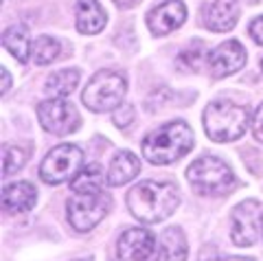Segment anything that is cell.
Listing matches in <instances>:
<instances>
[{
  "mask_svg": "<svg viewBox=\"0 0 263 261\" xmlns=\"http://www.w3.org/2000/svg\"><path fill=\"white\" fill-rule=\"evenodd\" d=\"M178 204L180 195L176 184L171 182L143 180L136 187H132V191L127 193V209L132 211V215L147 224L171 217Z\"/></svg>",
  "mask_w": 263,
  "mask_h": 261,
  "instance_id": "6da1fadb",
  "label": "cell"
},
{
  "mask_svg": "<svg viewBox=\"0 0 263 261\" xmlns=\"http://www.w3.org/2000/svg\"><path fill=\"white\" fill-rule=\"evenodd\" d=\"M193 129L184 121H171L143 141V156L152 165H171L193 150Z\"/></svg>",
  "mask_w": 263,
  "mask_h": 261,
  "instance_id": "7a4b0ae2",
  "label": "cell"
},
{
  "mask_svg": "<svg viewBox=\"0 0 263 261\" xmlns=\"http://www.w3.org/2000/svg\"><path fill=\"white\" fill-rule=\"evenodd\" d=\"M250 123V112L243 105L230 101H213L204 110V129L217 143L237 141L246 134Z\"/></svg>",
  "mask_w": 263,
  "mask_h": 261,
  "instance_id": "3957f363",
  "label": "cell"
},
{
  "mask_svg": "<svg viewBox=\"0 0 263 261\" xmlns=\"http://www.w3.org/2000/svg\"><path fill=\"white\" fill-rule=\"evenodd\" d=\"M186 178L197 193L224 195L235 187V176L230 167L217 156H202L186 169Z\"/></svg>",
  "mask_w": 263,
  "mask_h": 261,
  "instance_id": "277c9868",
  "label": "cell"
},
{
  "mask_svg": "<svg viewBox=\"0 0 263 261\" xmlns=\"http://www.w3.org/2000/svg\"><path fill=\"white\" fill-rule=\"evenodd\" d=\"M127 92V79L119 70H99L97 75L88 81L84 95L86 108L92 112H108L123 103Z\"/></svg>",
  "mask_w": 263,
  "mask_h": 261,
  "instance_id": "5b68a950",
  "label": "cell"
},
{
  "mask_svg": "<svg viewBox=\"0 0 263 261\" xmlns=\"http://www.w3.org/2000/svg\"><path fill=\"white\" fill-rule=\"evenodd\" d=\"M110 195L103 191L99 193H75L68 200V222L70 226L79 233H86L90 228H95L105 213L110 211Z\"/></svg>",
  "mask_w": 263,
  "mask_h": 261,
  "instance_id": "8992f818",
  "label": "cell"
},
{
  "mask_svg": "<svg viewBox=\"0 0 263 261\" xmlns=\"http://www.w3.org/2000/svg\"><path fill=\"white\" fill-rule=\"evenodd\" d=\"M81 162H84V152L77 145H57L55 150L46 154V158L40 165V176L46 184H62L70 178H75Z\"/></svg>",
  "mask_w": 263,
  "mask_h": 261,
  "instance_id": "52a82bcc",
  "label": "cell"
},
{
  "mask_svg": "<svg viewBox=\"0 0 263 261\" xmlns=\"http://www.w3.org/2000/svg\"><path fill=\"white\" fill-rule=\"evenodd\" d=\"M263 233V211L257 200H246L230 213V239L235 246H254Z\"/></svg>",
  "mask_w": 263,
  "mask_h": 261,
  "instance_id": "ba28073f",
  "label": "cell"
},
{
  "mask_svg": "<svg viewBox=\"0 0 263 261\" xmlns=\"http://www.w3.org/2000/svg\"><path fill=\"white\" fill-rule=\"evenodd\" d=\"M37 119L46 132L55 136H66L70 132H77L81 125V117L75 110V105L66 99H46L37 105Z\"/></svg>",
  "mask_w": 263,
  "mask_h": 261,
  "instance_id": "9c48e42d",
  "label": "cell"
},
{
  "mask_svg": "<svg viewBox=\"0 0 263 261\" xmlns=\"http://www.w3.org/2000/svg\"><path fill=\"white\" fill-rule=\"evenodd\" d=\"M160 246L147 228H127L117 244V261H158Z\"/></svg>",
  "mask_w": 263,
  "mask_h": 261,
  "instance_id": "30bf717a",
  "label": "cell"
},
{
  "mask_svg": "<svg viewBox=\"0 0 263 261\" xmlns=\"http://www.w3.org/2000/svg\"><path fill=\"white\" fill-rule=\"evenodd\" d=\"M246 64V48L241 46V42L237 40H228V42H221L217 48H213L209 55V68L213 77H228L233 72L241 70Z\"/></svg>",
  "mask_w": 263,
  "mask_h": 261,
  "instance_id": "8fae6325",
  "label": "cell"
},
{
  "mask_svg": "<svg viewBox=\"0 0 263 261\" xmlns=\"http://www.w3.org/2000/svg\"><path fill=\"white\" fill-rule=\"evenodd\" d=\"M186 20V7L182 0H164L147 13V27L154 35H167L180 29Z\"/></svg>",
  "mask_w": 263,
  "mask_h": 261,
  "instance_id": "7c38bea8",
  "label": "cell"
},
{
  "mask_svg": "<svg viewBox=\"0 0 263 261\" xmlns=\"http://www.w3.org/2000/svg\"><path fill=\"white\" fill-rule=\"evenodd\" d=\"M204 27L215 31V33H226L239 20V3L237 0H211L202 9Z\"/></svg>",
  "mask_w": 263,
  "mask_h": 261,
  "instance_id": "4fadbf2b",
  "label": "cell"
},
{
  "mask_svg": "<svg viewBox=\"0 0 263 261\" xmlns=\"http://www.w3.org/2000/svg\"><path fill=\"white\" fill-rule=\"evenodd\" d=\"M138 171H141V160L136 158V154H132L127 150L119 152L108 167V184L110 187L127 184L138 176Z\"/></svg>",
  "mask_w": 263,
  "mask_h": 261,
  "instance_id": "5bb4252c",
  "label": "cell"
},
{
  "mask_svg": "<svg viewBox=\"0 0 263 261\" xmlns=\"http://www.w3.org/2000/svg\"><path fill=\"white\" fill-rule=\"evenodd\" d=\"M105 15L103 7L97 0H79L77 3V31L84 35H95L105 27Z\"/></svg>",
  "mask_w": 263,
  "mask_h": 261,
  "instance_id": "9a60e30c",
  "label": "cell"
},
{
  "mask_svg": "<svg viewBox=\"0 0 263 261\" xmlns=\"http://www.w3.org/2000/svg\"><path fill=\"white\" fill-rule=\"evenodd\" d=\"M35 187L31 182H13L9 187H5L3 191V207L9 213H24L31 211L35 204Z\"/></svg>",
  "mask_w": 263,
  "mask_h": 261,
  "instance_id": "2e32d148",
  "label": "cell"
},
{
  "mask_svg": "<svg viewBox=\"0 0 263 261\" xmlns=\"http://www.w3.org/2000/svg\"><path fill=\"white\" fill-rule=\"evenodd\" d=\"M158 246H160L158 261H184L186 259L184 233L180 231V228H176V226L164 228L160 239H158Z\"/></svg>",
  "mask_w": 263,
  "mask_h": 261,
  "instance_id": "e0dca14e",
  "label": "cell"
},
{
  "mask_svg": "<svg viewBox=\"0 0 263 261\" xmlns=\"http://www.w3.org/2000/svg\"><path fill=\"white\" fill-rule=\"evenodd\" d=\"M3 46L9 51L18 62H27L29 55H31V38H29V31L24 24H13L3 33Z\"/></svg>",
  "mask_w": 263,
  "mask_h": 261,
  "instance_id": "ac0fdd59",
  "label": "cell"
},
{
  "mask_svg": "<svg viewBox=\"0 0 263 261\" xmlns=\"http://www.w3.org/2000/svg\"><path fill=\"white\" fill-rule=\"evenodd\" d=\"M105 180H108V178H105L101 165L92 162V165L84 167L75 178H72L70 189H72V193H99V191H103Z\"/></svg>",
  "mask_w": 263,
  "mask_h": 261,
  "instance_id": "d6986e66",
  "label": "cell"
},
{
  "mask_svg": "<svg viewBox=\"0 0 263 261\" xmlns=\"http://www.w3.org/2000/svg\"><path fill=\"white\" fill-rule=\"evenodd\" d=\"M77 84H79V70L64 68V70L53 72V75L46 79V92L57 97V99H64V97H68L75 90Z\"/></svg>",
  "mask_w": 263,
  "mask_h": 261,
  "instance_id": "ffe728a7",
  "label": "cell"
},
{
  "mask_svg": "<svg viewBox=\"0 0 263 261\" xmlns=\"http://www.w3.org/2000/svg\"><path fill=\"white\" fill-rule=\"evenodd\" d=\"M60 55V42L51 35H40L31 48V57L35 60V64L44 66V64H51L53 60H57Z\"/></svg>",
  "mask_w": 263,
  "mask_h": 261,
  "instance_id": "44dd1931",
  "label": "cell"
},
{
  "mask_svg": "<svg viewBox=\"0 0 263 261\" xmlns=\"http://www.w3.org/2000/svg\"><path fill=\"white\" fill-rule=\"evenodd\" d=\"M24 162H27V154H24V150L15 147V145H5L3 147V176L5 178H9L18 169H22Z\"/></svg>",
  "mask_w": 263,
  "mask_h": 261,
  "instance_id": "7402d4cb",
  "label": "cell"
},
{
  "mask_svg": "<svg viewBox=\"0 0 263 261\" xmlns=\"http://www.w3.org/2000/svg\"><path fill=\"white\" fill-rule=\"evenodd\" d=\"M134 105H127V103H123L119 105L117 110H114L112 114V121H114V125L117 127H129L132 123H134Z\"/></svg>",
  "mask_w": 263,
  "mask_h": 261,
  "instance_id": "603a6c76",
  "label": "cell"
},
{
  "mask_svg": "<svg viewBox=\"0 0 263 261\" xmlns=\"http://www.w3.org/2000/svg\"><path fill=\"white\" fill-rule=\"evenodd\" d=\"M202 60V44H195V48H186V51L180 53L178 64L184 68H197Z\"/></svg>",
  "mask_w": 263,
  "mask_h": 261,
  "instance_id": "cb8c5ba5",
  "label": "cell"
},
{
  "mask_svg": "<svg viewBox=\"0 0 263 261\" xmlns=\"http://www.w3.org/2000/svg\"><path fill=\"white\" fill-rule=\"evenodd\" d=\"M252 134H254V138H257L259 143H263V103L259 105V110H257V114H254V119H252Z\"/></svg>",
  "mask_w": 263,
  "mask_h": 261,
  "instance_id": "d4e9b609",
  "label": "cell"
},
{
  "mask_svg": "<svg viewBox=\"0 0 263 261\" xmlns=\"http://www.w3.org/2000/svg\"><path fill=\"white\" fill-rule=\"evenodd\" d=\"M250 35H252V40L257 44H263V15H259V18H254L252 22H250Z\"/></svg>",
  "mask_w": 263,
  "mask_h": 261,
  "instance_id": "484cf974",
  "label": "cell"
},
{
  "mask_svg": "<svg viewBox=\"0 0 263 261\" xmlns=\"http://www.w3.org/2000/svg\"><path fill=\"white\" fill-rule=\"evenodd\" d=\"M0 72H3V90H0V92L7 95V92H9V88H11V77H9V70H7V68H0Z\"/></svg>",
  "mask_w": 263,
  "mask_h": 261,
  "instance_id": "4316f807",
  "label": "cell"
},
{
  "mask_svg": "<svg viewBox=\"0 0 263 261\" xmlns=\"http://www.w3.org/2000/svg\"><path fill=\"white\" fill-rule=\"evenodd\" d=\"M219 261H254L250 257H226V259H219Z\"/></svg>",
  "mask_w": 263,
  "mask_h": 261,
  "instance_id": "83f0119b",
  "label": "cell"
},
{
  "mask_svg": "<svg viewBox=\"0 0 263 261\" xmlns=\"http://www.w3.org/2000/svg\"><path fill=\"white\" fill-rule=\"evenodd\" d=\"M114 3H117L119 7H132V5L136 3V0H114Z\"/></svg>",
  "mask_w": 263,
  "mask_h": 261,
  "instance_id": "f1b7e54d",
  "label": "cell"
},
{
  "mask_svg": "<svg viewBox=\"0 0 263 261\" xmlns=\"http://www.w3.org/2000/svg\"><path fill=\"white\" fill-rule=\"evenodd\" d=\"M248 3H252V5H254V3H259V0H248Z\"/></svg>",
  "mask_w": 263,
  "mask_h": 261,
  "instance_id": "f546056e",
  "label": "cell"
},
{
  "mask_svg": "<svg viewBox=\"0 0 263 261\" xmlns=\"http://www.w3.org/2000/svg\"><path fill=\"white\" fill-rule=\"evenodd\" d=\"M261 66H263V62H261Z\"/></svg>",
  "mask_w": 263,
  "mask_h": 261,
  "instance_id": "4dcf8cb0",
  "label": "cell"
},
{
  "mask_svg": "<svg viewBox=\"0 0 263 261\" xmlns=\"http://www.w3.org/2000/svg\"><path fill=\"white\" fill-rule=\"evenodd\" d=\"M261 235H263V233H261Z\"/></svg>",
  "mask_w": 263,
  "mask_h": 261,
  "instance_id": "1f68e13d",
  "label": "cell"
}]
</instances>
